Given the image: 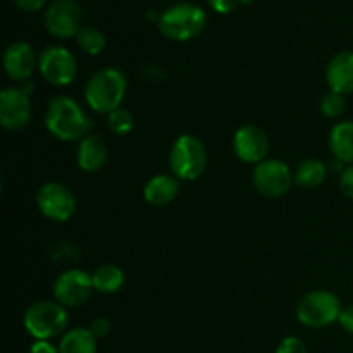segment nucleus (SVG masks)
<instances>
[{
    "mask_svg": "<svg viewBox=\"0 0 353 353\" xmlns=\"http://www.w3.org/2000/svg\"><path fill=\"white\" fill-rule=\"evenodd\" d=\"M30 353H59V347L50 343V340H34Z\"/></svg>",
    "mask_w": 353,
    "mask_h": 353,
    "instance_id": "obj_30",
    "label": "nucleus"
},
{
    "mask_svg": "<svg viewBox=\"0 0 353 353\" xmlns=\"http://www.w3.org/2000/svg\"><path fill=\"white\" fill-rule=\"evenodd\" d=\"M107 128L110 130V133H114L116 137H126L133 131L134 128V117L124 107L112 110V112L107 116Z\"/></svg>",
    "mask_w": 353,
    "mask_h": 353,
    "instance_id": "obj_23",
    "label": "nucleus"
},
{
    "mask_svg": "<svg viewBox=\"0 0 353 353\" xmlns=\"http://www.w3.org/2000/svg\"><path fill=\"white\" fill-rule=\"evenodd\" d=\"M31 121L30 93L23 86H9L0 92V124L7 131H21Z\"/></svg>",
    "mask_w": 353,
    "mask_h": 353,
    "instance_id": "obj_12",
    "label": "nucleus"
},
{
    "mask_svg": "<svg viewBox=\"0 0 353 353\" xmlns=\"http://www.w3.org/2000/svg\"><path fill=\"white\" fill-rule=\"evenodd\" d=\"M330 147L334 159L343 164H353V121L334 124L330 133Z\"/></svg>",
    "mask_w": 353,
    "mask_h": 353,
    "instance_id": "obj_18",
    "label": "nucleus"
},
{
    "mask_svg": "<svg viewBox=\"0 0 353 353\" xmlns=\"http://www.w3.org/2000/svg\"><path fill=\"white\" fill-rule=\"evenodd\" d=\"M38 210L47 219L55 223H65L76 212V196L62 183H45L37 192Z\"/></svg>",
    "mask_w": 353,
    "mask_h": 353,
    "instance_id": "obj_9",
    "label": "nucleus"
},
{
    "mask_svg": "<svg viewBox=\"0 0 353 353\" xmlns=\"http://www.w3.org/2000/svg\"><path fill=\"white\" fill-rule=\"evenodd\" d=\"M76 43L81 48L85 54L88 55H99L102 54L103 48L107 47L105 34L93 26H83L79 33L76 34Z\"/></svg>",
    "mask_w": 353,
    "mask_h": 353,
    "instance_id": "obj_22",
    "label": "nucleus"
},
{
    "mask_svg": "<svg viewBox=\"0 0 353 353\" xmlns=\"http://www.w3.org/2000/svg\"><path fill=\"white\" fill-rule=\"evenodd\" d=\"M338 323L341 324V327H343L347 333L353 334V305L343 307V310H341Z\"/></svg>",
    "mask_w": 353,
    "mask_h": 353,
    "instance_id": "obj_29",
    "label": "nucleus"
},
{
    "mask_svg": "<svg viewBox=\"0 0 353 353\" xmlns=\"http://www.w3.org/2000/svg\"><path fill=\"white\" fill-rule=\"evenodd\" d=\"M93 288L92 274L81 269H69L59 274L54 283V296L55 302L64 305L65 309L85 305L90 300Z\"/></svg>",
    "mask_w": 353,
    "mask_h": 353,
    "instance_id": "obj_10",
    "label": "nucleus"
},
{
    "mask_svg": "<svg viewBox=\"0 0 353 353\" xmlns=\"http://www.w3.org/2000/svg\"><path fill=\"white\" fill-rule=\"evenodd\" d=\"M59 353H97V338L88 327H74L62 336Z\"/></svg>",
    "mask_w": 353,
    "mask_h": 353,
    "instance_id": "obj_21",
    "label": "nucleus"
},
{
    "mask_svg": "<svg viewBox=\"0 0 353 353\" xmlns=\"http://www.w3.org/2000/svg\"><path fill=\"white\" fill-rule=\"evenodd\" d=\"M107 157H109L107 143L100 134L90 133L88 137L79 141L78 152H76V162H78L79 169H83V171H99L107 162Z\"/></svg>",
    "mask_w": 353,
    "mask_h": 353,
    "instance_id": "obj_16",
    "label": "nucleus"
},
{
    "mask_svg": "<svg viewBox=\"0 0 353 353\" xmlns=\"http://www.w3.org/2000/svg\"><path fill=\"white\" fill-rule=\"evenodd\" d=\"M38 71L52 86H68L76 79L78 62L65 47L50 45L38 57Z\"/></svg>",
    "mask_w": 353,
    "mask_h": 353,
    "instance_id": "obj_8",
    "label": "nucleus"
},
{
    "mask_svg": "<svg viewBox=\"0 0 353 353\" xmlns=\"http://www.w3.org/2000/svg\"><path fill=\"white\" fill-rule=\"evenodd\" d=\"M93 288L95 292L103 293V295H110V293H117L124 285V271L116 264H103L95 269L92 274Z\"/></svg>",
    "mask_w": 353,
    "mask_h": 353,
    "instance_id": "obj_19",
    "label": "nucleus"
},
{
    "mask_svg": "<svg viewBox=\"0 0 353 353\" xmlns=\"http://www.w3.org/2000/svg\"><path fill=\"white\" fill-rule=\"evenodd\" d=\"M45 126L59 140L81 141L92 131L93 121L74 99L61 95L48 102Z\"/></svg>",
    "mask_w": 353,
    "mask_h": 353,
    "instance_id": "obj_1",
    "label": "nucleus"
},
{
    "mask_svg": "<svg viewBox=\"0 0 353 353\" xmlns=\"http://www.w3.org/2000/svg\"><path fill=\"white\" fill-rule=\"evenodd\" d=\"M233 150L241 162L259 164L269 152V137L257 124H243L233 137Z\"/></svg>",
    "mask_w": 353,
    "mask_h": 353,
    "instance_id": "obj_13",
    "label": "nucleus"
},
{
    "mask_svg": "<svg viewBox=\"0 0 353 353\" xmlns=\"http://www.w3.org/2000/svg\"><path fill=\"white\" fill-rule=\"evenodd\" d=\"M3 71L14 81H24L38 68L33 47L26 41H14L3 52Z\"/></svg>",
    "mask_w": 353,
    "mask_h": 353,
    "instance_id": "obj_14",
    "label": "nucleus"
},
{
    "mask_svg": "<svg viewBox=\"0 0 353 353\" xmlns=\"http://www.w3.org/2000/svg\"><path fill=\"white\" fill-rule=\"evenodd\" d=\"M321 110L330 119H336V117L343 116L345 110H347V97L330 90L321 100Z\"/></svg>",
    "mask_w": 353,
    "mask_h": 353,
    "instance_id": "obj_24",
    "label": "nucleus"
},
{
    "mask_svg": "<svg viewBox=\"0 0 353 353\" xmlns=\"http://www.w3.org/2000/svg\"><path fill=\"white\" fill-rule=\"evenodd\" d=\"M128 81L123 71L116 68H103L93 72L85 88L86 103L92 110L109 116L119 109L126 95Z\"/></svg>",
    "mask_w": 353,
    "mask_h": 353,
    "instance_id": "obj_2",
    "label": "nucleus"
},
{
    "mask_svg": "<svg viewBox=\"0 0 353 353\" xmlns=\"http://www.w3.org/2000/svg\"><path fill=\"white\" fill-rule=\"evenodd\" d=\"M343 310L340 299L327 290H314L303 295L296 305V319L307 327H326L340 319Z\"/></svg>",
    "mask_w": 353,
    "mask_h": 353,
    "instance_id": "obj_6",
    "label": "nucleus"
},
{
    "mask_svg": "<svg viewBox=\"0 0 353 353\" xmlns=\"http://www.w3.org/2000/svg\"><path fill=\"white\" fill-rule=\"evenodd\" d=\"M252 183L261 195L278 199L290 192L295 178L286 162L279 159H265L255 164L252 171Z\"/></svg>",
    "mask_w": 353,
    "mask_h": 353,
    "instance_id": "obj_7",
    "label": "nucleus"
},
{
    "mask_svg": "<svg viewBox=\"0 0 353 353\" xmlns=\"http://www.w3.org/2000/svg\"><path fill=\"white\" fill-rule=\"evenodd\" d=\"M207 148L200 138L193 134H181L172 143L169 152V165L172 176L179 181H195L207 169Z\"/></svg>",
    "mask_w": 353,
    "mask_h": 353,
    "instance_id": "obj_4",
    "label": "nucleus"
},
{
    "mask_svg": "<svg viewBox=\"0 0 353 353\" xmlns=\"http://www.w3.org/2000/svg\"><path fill=\"white\" fill-rule=\"evenodd\" d=\"M45 2H47V0H14V3H16L19 9L28 10V12H34V10H40L41 7L45 6Z\"/></svg>",
    "mask_w": 353,
    "mask_h": 353,
    "instance_id": "obj_31",
    "label": "nucleus"
},
{
    "mask_svg": "<svg viewBox=\"0 0 353 353\" xmlns=\"http://www.w3.org/2000/svg\"><path fill=\"white\" fill-rule=\"evenodd\" d=\"M252 0H209V6L219 14H230L236 9L238 6L250 3Z\"/></svg>",
    "mask_w": 353,
    "mask_h": 353,
    "instance_id": "obj_26",
    "label": "nucleus"
},
{
    "mask_svg": "<svg viewBox=\"0 0 353 353\" xmlns=\"http://www.w3.org/2000/svg\"><path fill=\"white\" fill-rule=\"evenodd\" d=\"M207 26V14L202 7L190 2L176 3L164 10L159 21V30L165 38L188 41L199 37Z\"/></svg>",
    "mask_w": 353,
    "mask_h": 353,
    "instance_id": "obj_3",
    "label": "nucleus"
},
{
    "mask_svg": "<svg viewBox=\"0 0 353 353\" xmlns=\"http://www.w3.org/2000/svg\"><path fill=\"white\" fill-rule=\"evenodd\" d=\"M45 28L52 37L71 38L83 28V10L76 0H54L45 12Z\"/></svg>",
    "mask_w": 353,
    "mask_h": 353,
    "instance_id": "obj_11",
    "label": "nucleus"
},
{
    "mask_svg": "<svg viewBox=\"0 0 353 353\" xmlns=\"http://www.w3.org/2000/svg\"><path fill=\"white\" fill-rule=\"evenodd\" d=\"M326 176L327 168L319 159H305V161H302L296 165L295 172H293V178H295L296 185L309 190L323 185Z\"/></svg>",
    "mask_w": 353,
    "mask_h": 353,
    "instance_id": "obj_20",
    "label": "nucleus"
},
{
    "mask_svg": "<svg viewBox=\"0 0 353 353\" xmlns=\"http://www.w3.org/2000/svg\"><path fill=\"white\" fill-rule=\"evenodd\" d=\"M326 81L333 92L353 93V52L345 50L334 55L326 68Z\"/></svg>",
    "mask_w": 353,
    "mask_h": 353,
    "instance_id": "obj_15",
    "label": "nucleus"
},
{
    "mask_svg": "<svg viewBox=\"0 0 353 353\" xmlns=\"http://www.w3.org/2000/svg\"><path fill=\"white\" fill-rule=\"evenodd\" d=\"M24 330L34 340H52L68 330L69 314L64 305L52 300L31 303L23 317Z\"/></svg>",
    "mask_w": 353,
    "mask_h": 353,
    "instance_id": "obj_5",
    "label": "nucleus"
},
{
    "mask_svg": "<svg viewBox=\"0 0 353 353\" xmlns=\"http://www.w3.org/2000/svg\"><path fill=\"white\" fill-rule=\"evenodd\" d=\"M340 188L345 196L353 200V164H348L340 174Z\"/></svg>",
    "mask_w": 353,
    "mask_h": 353,
    "instance_id": "obj_28",
    "label": "nucleus"
},
{
    "mask_svg": "<svg viewBox=\"0 0 353 353\" xmlns=\"http://www.w3.org/2000/svg\"><path fill=\"white\" fill-rule=\"evenodd\" d=\"M110 327H112V324H110V321L107 319V317H97V319H93L92 323H90L88 330L90 333L99 340V338L107 336V334L110 333Z\"/></svg>",
    "mask_w": 353,
    "mask_h": 353,
    "instance_id": "obj_27",
    "label": "nucleus"
},
{
    "mask_svg": "<svg viewBox=\"0 0 353 353\" xmlns=\"http://www.w3.org/2000/svg\"><path fill=\"white\" fill-rule=\"evenodd\" d=\"M179 193V179L172 174H155L143 188V199L150 205L164 207L174 202Z\"/></svg>",
    "mask_w": 353,
    "mask_h": 353,
    "instance_id": "obj_17",
    "label": "nucleus"
},
{
    "mask_svg": "<svg viewBox=\"0 0 353 353\" xmlns=\"http://www.w3.org/2000/svg\"><path fill=\"white\" fill-rule=\"evenodd\" d=\"M276 353H307V347L300 338L286 336L276 348Z\"/></svg>",
    "mask_w": 353,
    "mask_h": 353,
    "instance_id": "obj_25",
    "label": "nucleus"
}]
</instances>
